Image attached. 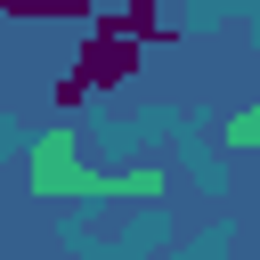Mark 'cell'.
I'll use <instances>...</instances> for the list:
<instances>
[{"mask_svg":"<svg viewBox=\"0 0 260 260\" xmlns=\"http://www.w3.org/2000/svg\"><path fill=\"white\" fill-rule=\"evenodd\" d=\"M32 179H41V195H57V203H65V187H81V171H73V154H65V130L32 154Z\"/></svg>","mask_w":260,"mask_h":260,"instance_id":"cell-2","label":"cell"},{"mask_svg":"<svg viewBox=\"0 0 260 260\" xmlns=\"http://www.w3.org/2000/svg\"><path fill=\"white\" fill-rule=\"evenodd\" d=\"M106 16H114L130 41H171V16H162L154 0H122V8H106Z\"/></svg>","mask_w":260,"mask_h":260,"instance_id":"cell-3","label":"cell"},{"mask_svg":"<svg viewBox=\"0 0 260 260\" xmlns=\"http://www.w3.org/2000/svg\"><path fill=\"white\" fill-rule=\"evenodd\" d=\"M138 49H146V41H130L114 16H98V32H89V41H81V57H73V73H81V81H89V98H98V89H114V81H130V73H138Z\"/></svg>","mask_w":260,"mask_h":260,"instance_id":"cell-1","label":"cell"},{"mask_svg":"<svg viewBox=\"0 0 260 260\" xmlns=\"http://www.w3.org/2000/svg\"><path fill=\"white\" fill-rule=\"evenodd\" d=\"M8 16H89L98 0H0Z\"/></svg>","mask_w":260,"mask_h":260,"instance_id":"cell-4","label":"cell"}]
</instances>
